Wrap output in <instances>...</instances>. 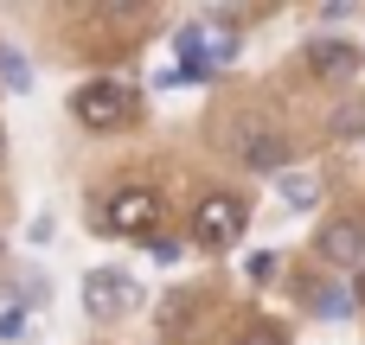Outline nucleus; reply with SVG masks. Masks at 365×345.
<instances>
[{
    "mask_svg": "<svg viewBox=\"0 0 365 345\" xmlns=\"http://www.w3.org/2000/svg\"><path fill=\"white\" fill-rule=\"evenodd\" d=\"M314 250H321V262L353 269V262L365 256V224H359V218H327L321 237H314Z\"/></svg>",
    "mask_w": 365,
    "mask_h": 345,
    "instance_id": "obj_5",
    "label": "nucleus"
},
{
    "mask_svg": "<svg viewBox=\"0 0 365 345\" xmlns=\"http://www.w3.org/2000/svg\"><path fill=\"white\" fill-rule=\"evenodd\" d=\"M314 192H321V186H314L308 173H289V179H282V205H295V211H308V205H314Z\"/></svg>",
    "mask_w": 365,
    "mask_h": 345,
    "instance_id": "obj_9",
    "label": "nucleus"
},
{
    "mask_svg": "<svg viewBox=\"0 0 365 345\" xmlns=\"http://www.w3.org/2000/svg\"><path fill=\"white\" fill-rule=\"evenodd\" d=\"M237 160L250 173H282L289 166V134L282 128H244L237 134Z\"/></svg>",
    "mask_w": 365,
    "mask_h": 345,
    "instance_id": "obj_6",
    "label": "nucleus"
},
{
    "mask_svg": "<svg viewBox=\"0 0 365 345\" xmlns=\"http://www.w3.org/2000/svg\"><path fill=\"white\" fill-rule=\"evenodd\" d=\"M237 345H289V333H282L276 320H257V327H250V333H244Z\"/></svg>",
    "mask_w": 365,
    "mask_h": 345,
    "instance_id": "obj_12",
    "label": "nucleus"
},
{
    "mask_svg": "<svg viewBox=\"0 0 365 345\" xmlns=\"http://www.w3.org/2000/svg\"><path fill=\"white\" fill-rule=\"evenodd\" d=\"M141 301V288H135V275H122V269H96L90 282H83V307L96 314V320H115V314H128Z\"/></svg>",
    "mask_w": 365,
    "mask_h": 345,
    "instance_id": "obj_4",
    "label": "nucleus"
},
{
    "mask_svg": "<svg viewBox=\"0 0 365 345\" xmlns=\"http://www.w3.org/2000/svg\"><path fill=\"white\" fill-rule=\"evenodd\" d=\"M96 19H103V26H148L154 6H96Z\"/></svg>",
    "mask_w": 365,
    "mask_h": 345,
    "instance_id": "obj_10",
    "label": "nucleus"
},
{
    "mask_svg": "<svg viewBox=\"0 0 365 345\" xmlns=\"http://www.w3.org/2000/svg\"><path fill=\"white\" fill-rule=\"evenodd\" d=\"M0 83H6V90H26V64H19V51H0Z\"/></svg>",
    "mask_w": 365,
    "mask_h": 345,
    "instance_id": "obj_13",
    "label": "nucleus"
},
{
    "mask_svg": "<svg viewBox=\"0 0 365 345\" xmlns=\"http://www.w3.org/2000/svg\"><path fill=\"white\" fill-rule=\"evenodd\" d=\"M314 314L340 320V314H353V294H340V288H321V294H314Z\"/></svg>",
    "mask_w": 365,
    "mask_h": 345,
    "instance_id": "obj_11",
    "label": "nucleus"
},
{
    "mask_svg": "<svg viewBox=\"0 0 365 345\" xmlns=\"http://www.w3.org/2000/svg\"><path fill=\"white\" fill-rule=\"evenodd\" d=\"M308 70H314V77H353V70H359V45L327 32V38L308 45Z\"/></svg>",
    "mask_w": 365,
    "mask_h": 345,
    "instance_id": "obj_7",
    "label": "nucleus"
},
{
    "mask_svg": "<svg viewBox=\"0 0 365 345\" xmlns=\"http://www.w3.org/2000/svg\"><path fill=\"white\" fill-rule=\"evenodd\" d=\"M327 134H334V141H359L365 134V96H346V102L327 115Z\"/></svg>",
    "mask_w": 365,
    "mask_h": 345,
    "instance_id": "obj_8",
    "label": "nucleus"
},
{
    "mask_svg": "<svg viewBox=\"0 0 365 345\" xmlns=\"http://www.w3.org/2000/svg\"><path fill=\"white\" fill-rule=\"evenodd\" d=\"M160 192L154 186H115L109 198H103V211H96V224L109 230V237H154L160 230Z\"/></svg>",
    "mask_w": 365,
    "mask_h": 345,
    "instance_id": "obj_1",
    "label": "nucleus"
},
{
    "mask_svg": "<svg viewBox=\"0 0 365 345\" xmlns=\"http://www.w3.org/2000/svg\"><path fill=\"white\" fill-rule=\"evenodd\" d=\"M244 224H250V205L237 192H205L192 205V243L199 250H231L244 237Z\"/></svg>",
    "mask_w": 365,
    "mask_h": 345,
    "instance_id": "obj_3",
    "label": "nucleus"
},
{
    "mask_svg": "<svg viewBox=\"0 0 365 345\" xmlns=\"http://www.w3.org/2000/svg\"><path fill=\"white\" fill-rule=\"evenodd\" d=\"M0 51H6V45H0Z\"/></svg>",
    "mask_w": 365,
    "mask_h": 345,
    "instance_id": "obj_17",
    "label": "nucleus"
},
{
    "mask_svg": "<svg viewBox=\"0 0 365 345\" xmlns=\"http://www.w3.org/2000/svg\"><path fill=\"white\" fill-rule=\"evenodd\" d=\"M71 115H77L83 128L109 134V128H122V122L135 115V90H128V83H115V77H90V83H77Z\"/></svg>",
    "mask_w": 365,
    "mask_h": 345,
    "instance_id": "obj_2",
    "label": "nucleus"
},
{
    "mask_svg": "<svg viewBox=\"0 0 365 345\" xmlns=\"http://www.w3.org/2000/svg\"><path fill=\"white\" fill-rule=\"evenodd\" d=\"M0 154H6V128H0Z\"/></svg>",
    "mask_w": 365,
    "mask_h": 345,
    "instance_id": "obj_16",
    "label": "nucleus"
},
{
    "mask_svg": "<svg viewBox=\"0 0 365 345\" xmlns=\"http://www.w3.org/2000/svg\"><path fill=\"white\" fill-rule=\"evenodd\" d=\"M353 301H365V269H359V282H353Z\"/></svg>",
    "mask_w": 365,
    "mask_h": 345,
    "instance_id": "obj_15",
    "label": "nucleus"
},
{
    "mask_svg": "<svg viewBox=\"0 0 365 345\" xmlns=\"http://www.w3.org/2000/svg\"><path fill=\"white\" fill-rule=\"evenodd\" d=\"M276 275V256H250V282H269Z\"/></svg>",
    "mask_w": 365,
    "mask_h": 345,
    "instance_id": "obj_14",
    "label": "nucleus"
}]
</instances>
